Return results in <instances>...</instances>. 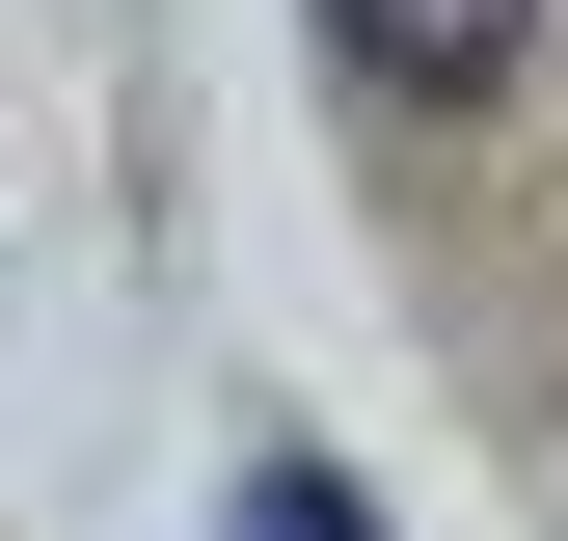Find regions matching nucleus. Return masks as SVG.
<instances>
[{
	"mask_svg": "<svg viewBox=\"0 0 568 541\" xmlns=\"http://www.w3.org/2000/svg\"><path fill=\"white\" fill-rule=\"evenodd\" d=\"M515 28H541V0H325V54H379V82H515Z\"/></svg>",
	"mask_w": 568,
	"mask_h": 541,
	"instance_id": "1",
	"label": "nucleus"
},
{
	"mask_svg": "<svg viewBox=\"0 0 568 541\" xmlns=\"http://www.w3.org/2000/svg\"><path fill=\"white\" fill-rule=\"evenodd\" d=\"M244 541H352V488H325V460H271V488H244Z\"/></svg>",
	"mask_w": 568,
	"mask_h": 541,
	"instance_id": "2",
	"label": "nucleus"
}]
</instances>
